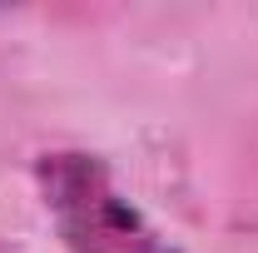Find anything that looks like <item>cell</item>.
<instances>
[{"label": "cell", "mask_w": 258, "mask_h": 253, "mask_svg": "<svg viewBox=\"0 0 258 253\" xmlns=\"http://www.w3.org/2000/svg\"><path fill=\"white\" fill-rule=\"evenodd\" d=\"M35 184L70 253H179L159 228L114 189L109 164L85 149L35 159Z\"/></svg>", "instance_id": "6da1fadb"}]
</instances>
